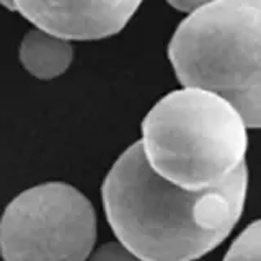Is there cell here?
<instances>
[{
  "instance_id": "6da1fadb",
  "label": "cell",
  "mask_w": 261,
  "mask_h": 261,
  "mask_svg": "<svg viewBox=\"0 0 261 261\" xmlns=\"http://www.w3.org/2000/svg\"><path fill=\"white\" fill-rule=\"evenodd\" d=\"M248 170L224 185L188 191L150 168L141 141L116 160L103 183L106 219L141 261H196L222 243L245 207Z\"/></svg>"
},
{
  "instance_id": "7a4b0ae2",
  "label": "cell",
  "mask_w": 261,
  "mask_h": 261,
  "mask_svg": "<svg viewBox=\"0 0 261 261\" xmlns=\"http://www.w3.org/2000/svg\"><path fill=\"white\" fill-rule=\"evenodd\" d=\"M141 144L159 176L188 191H204L224 185L245 165L248 136L227 100L185 87L147 113Z\"/></svg>"
},
{
  "instance_id": "3957f363",
  "label": "cell",
  "mask_w": 261,
  "mask_h": 261,
  "mask_svg": "<svg viewBox=\"0 0 261 261\" xmlns=\"http://www.w3.org/2000/svg\"><path fill=\"white\" fill-rule=\"evenodd\" d=\"M168 59L183 87L219 95L261 129V0H216L190 13Z\"/></svg>"
},
{
  "instance_id": "277c9868",
  "label": "cell",
  "mask_w": 261,
  "mask_h": 261,
  "mask_svg": "<svg viewBox=\"0 0 261 261\" xmlns=\"http://www.w3.org/2000/svg\"><path fill=\"white\" fill-rule=\"evenodd\" d=\"M96 240L95 209L65 183L23 191L0 220L4 261H85Z\"/></svg>"
},
{
  "instance_id": "5b68a950",
  "label": "cell",
  "mask_w": 261,
  "mask_h": 261,
  "mask_svg": "<svg viewBox=\"0 0 261 261\" xmlns=\"http://www.w3.org/2000/svg\"><path fill=\"white\" fill-rule=\"evenodd\" d=\"M142 0H13L38 30L65 41H96L119 33Z\"/></svg>"
},
{
  "instance_id": "8992f818",
  "label": "cell",
  "mask_w": 261,
  "mask_h": 261,
  "mask_svg": "<svg viewBox=\"0 0 261 261\" xmlns=\"http://www.w3.org/2000/svg\"><path fill=\"white\" fill-rule=\"evenodd\" d=\"M73 59L69 41L49 35L43 30H31L20 46V61L33 77L51 80L62 75Z\"/></svg>"
},
{
  "instance_id": "52a82bcc",
  "label": "cell",
  "mask_w": 261,
  "mask_h": 261,
  "mask_svg": "<svg viewBox=\"0 0 261 261\" xmlns=\"http://www.w3.org/2000/svg\"><path fill=\"white\" fill-rule=\"evenodd\" d=\"M224 261H261V219L237 237Z\"/></svg>"
},
{
  "instance_id": "ba28073f",
  "label": "cell",
  "mask_w": 261,
  "mask_h": 261,
  "mask_svg": "<svg viewBox=\"0 0 261 261\" xmlns=\"http://www.w3.org/2000/svg\"><path fill=\"white\" fill-rule=\"evenodd\" d=\"M90 261H141V259L134 256L124 245L110 242L98 248L92 255V258H90Z\"/></svg>"
},
{
  "instance_id": "9c48e42d",
  "label": "cell",
  "mask_w": 261,
  "mask_h": 261,
  "mask_svg": "<svg viewBox=\"0 0 261 261\" xmlns=\"http://www.w3.org/2000/svg\"><path fill=\"white\" fill-rule=\"evenodd\" d=\"M212 2H216V0H167V4H170L173 8H176V10L185 12V13H193Z\"/></svg>"
},
{
  "instance_id": "30bf717a",
  "label": "cell",
  "mask_w": 261,
  "mask_h": 261,
  "mask_svg": "<svg viewBox=\"0 0 261 261\" xmlns=\"http://www.w3.org/2000/svg\"><path fill=\"white\" fill-rule=\"evenodd\" d=\"M0 5H4V7L8 8L10 12H15V10H13V0H0Z\"/></svg>"
}]
</instances>
